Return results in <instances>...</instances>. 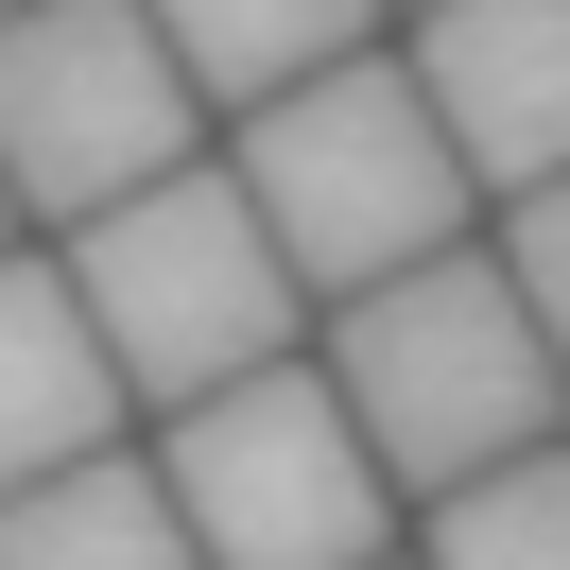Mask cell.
I'll return each instance as SVG.
<instances>
[{
  "instance_id": "cell-1",
  "label": "cell",
  "mask_w": 570,
  "mask_h": 570,
  "mask_svg": "<svg viewBox=\"0 0 570 570\" xmlns=\"http://www.w3.org/2000/svg\"><path fill=\"white\" fill-rule=\"evenodd\" d=\"M243 139H225V174H243V208L277 225V259L312 294H363L397 277V259L466 243V208H484V174L450 156V121H432L415 52H328V70L259 87V105H225Z\"/></svg>"
},
{
  "instance_id": "cell-2",
  "label": "cell",
  "mask_w": 570,
  "mask_h": 570,
  "mask_svg": "<svg viewBox=\"0 0 570 570\" xmlns=\"http://www.w3.org/2000/svg\"><path fill=\"white\" fill-rule=\"evenodd\" d=\"M328 381H346L363 450L415 501L466 484V466H501V450H535V432L570 415V363H553V328L519 312L501 243H432V259H397V277L328 294Z\"/></svg>"
},
{
  "instance_id": "cell-3",
  "label": "cell",
  "mask_w": 570,
  "mask_h": 570,
  "mask_svg": "<svg viewBox=\"0 0 570 570\" xmlns=\"http://www.w3.org/2000/svg\"><path fill=\"white\" fill-rule=\"evenodd\" d=\"M52 259H70V294H87V328H105L121 397H156V415L208 397V381H243V363H277L294 312H312V277L277 259V225L243 208L225 156H174V174L105 190L87 225H52Z\"/></svg>"
},
{
  "instance_id": "cell-4",
  "label": "cell",
  "mask_w": 570,
  "mask_h": 570,
  "mask_svg": "<svg viewBox=\"0 0 570 570\" xmlns=\"http://www.w3.org/2000/svg\"><path fill=\"white\" fill-rule=\"evenodd\" d=\"M156 484H174L190 553L208 570H363L397 535V466L363 450L346 381L328 363H243V381L174 397V432H156Z\"/></svg>"
},
{
  "instance_id": "cell-5",
  "label": "cell",
  "mask_w": 570,
  "mask_h": 570,
  "mask_svg": "<svg viewBox=\"0 0 570 570\" xmlns=\"http://www.w3.org/2000/svg\"><path fill=\"white\" fill-rule=\"evenodd\" d=\"M208 156V87L139 0H18L0 18V190L18 225H87L105 190Z\"/></svg>"
},
{
  "instance_id": "cell-6",
  "label": "cell",
  "mask_w": 570,
  "mask_h": 570,
  "mask_svg": "<svg viewBox=\"0 0 570 570\" xmlns=\"http://www.w3.org/2000/svg\"><path fill=\"white\" fill-rule=\"evenodd\" d=\"M415 87L484 190L570 174V0H415Z\"/></svg>"
},
{
  "instance_id": "cell-7",
  "label": "cell",
  "mask_w": 570,
  "mask_h": 570,
  "mask_svg": "<svg viewBox=\"0 0 570 570\" xmlns=\"http://www.w3.org/2000/svg\"><path fill=\"white\" fill-rule=\"evenodd\" d=\"M121 415H139V397H121V363H105V328H87L70 259H52V243H0V484L105 450Z\"/></svg>"
},
{
  "instance_id": "cell-8",
  "label": "cell",
  "mask_w": 570,
  "mask_h": 570,
  "mask_svg": "<svg viewBox=\"0 0 570 570\" xmlns=\"http://www.w3.org/2000/svg\"><path fill=\"white\" fill-rule=\"evenodd\" d=\"M0 570H208V553H190L156 450H121V432H105V450L0 484Z\"/></svg>"
},
{
  "instance_id": "cell-9",
  "label": "cell",
  "mask_w": 570,
  "mask_h": 570,
  "mask_svg": "<svg viewBox=\"0 0 570 570\" xmlns=\"http://www.w3.org/2000/svg\"><path fill=\"white\" fill-rule=\"evenodd\" d=\"M156 36H174V70L208 87V105H259V87L328 70V52L381 36V0H139Z\"/></svg>"
},
{
  "instance_id": "cell-10",
  "label": "cell",
  "mask_w": 570,
  "mask_h": 570,
  "mask_svg": "<svg viewBox=\"0 0 570 570\" xmlns=\"http://www.w3.org/2000/svg\"><path fill=\"white\" fill-rule=\"evenodd\" d=\"M415 570H570V450L535 432V450L432 484V553Z\"/></svg>"
},
{
  "instance_id": "cell-11",
  "label": "cell",
  "mask_w": 570,
  "mask_h": 570,
  "mask_svg": "<svg viewBox=\"0 0 570 570\" xmlns=\"http://www.w3.org/2000/svg\"><path fill=\"white\" fill-rule=\"evenodd\" d=\"M501 277H519V312L553 328V363H570V174L501 190Z\"/></svg>"
},
{
  "instance_id": "cell-12",
  "label": "cell",
  "mask_w": 570,
  "mask_h": 570,
  "mask_svg": "<svg viewBox=\"0 0 570 570\" xmlns=\"http://www.w3.org/2000/svg\"><path fill=\"white\" fill-rule=\"evenodd\" d=\"M0 243H18V190H0Z\"/></svg>"
},
{
  "instance_id": "cell-13",
  "label": "cell",
  "mask_w": 570,
  "mask_h": 570,
  "mask_svg": "<svg viewBox=\"0 0 570 570\" xmlns=\"http://www.w3.org/2000/svg\"><path fill=\"white\" fill-rule=\"evenodd\" d=\"M381 18H415V0H381Z\"/></svg>"
},
{
  "instance_id": "cell-14",
  "label": "cell",
  "mask_w": 570,
  "mask_h": 570,
  "mask_svg": "<svg viewBox=\"0 0 570 570\" xmlns=\"http://www.w3.org/2000/svg\"><path fill=\"white\" fill-rule=\"evenodd\" d=\"M363 570H397V553H363Z\"/></svg>"
},
{
  "instance_id": "cell-15",
  "label": "cell",
  "mask_w": 570,
  "mask_h": 570,
  "mask_svg": "<svg viewBox=\"0 0 570 570\" xmlns=\"http://www.w3.org/2000/svg\"><path fill=\"white\" fill-rule=\"evenodd\" d=\"M0 18H18V0H0Z\"/></svg>"
}]
</instances>
